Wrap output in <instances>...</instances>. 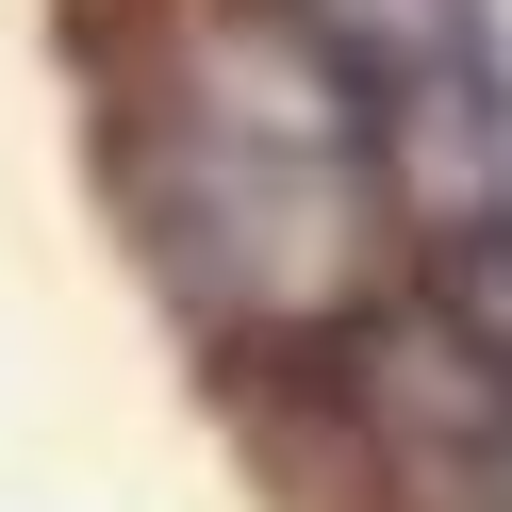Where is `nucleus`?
Here are the masks:
<instances>
[{
	"instance_id": "obj_1",
	"label": "nucleus",
	"mask_w": 512,
	"mask_h": 512,
	"mask_svg": "<svg viewBox=\"0 0 512 512\" xmlns=\"http://www.w3.org/2000/svg\"><path fill=\"white\" fill-rule=\"evenodd\" d=\"M430 298L463 314V347L512 380V215H446L430 232Z\"/></svg>"
}]
</instances>
